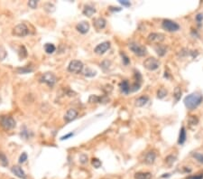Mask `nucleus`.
Here are the masks:
<instances>
[{
  "instance_id": "36",
  "label": "nucleus",
  "mask_w": 203,
  "mask_h": 179,
  "mask_svg": "<svg viewBox=\"0 0 203 179\" xmlns=\"http://www.w3.org/2000/svg\"><path fill=\"white\" fill-rule=\"evenodd\" d=\"M27 157H27V154L26 152L22 153V155L20 156V158H19V163H20V164L25 163L27 160Z\"/></svg>"
},
{
  "instance_id": "16",
  "label": "nucleus",
  "mask_w": 203,
  "mask_h": 179,
  "mask_svg": "<svg viewBox=\"0 0 203 179\" xmlns=\"http://www.w3.org/2000/svg\"><path fill=\"white\" fill-rule=\"evenodd\" d=\"M187 138V132H186V128L185 127H181V128L180 129V133H179V138H178V144L179 145H183L186 141Z\"/></svg>"
},
{
  "instance_id": "25",
  "label": "nucleus",
  "mask_w": 203,
  "mask_h": 179,
  "mask_svg": "<svg viewBox=\"0 0 203 179\" xmlns=\"http://www.w3.org/2000/svg\"><path fill=\"white\" fill-rule=\"evenodd\" d=\"M0 165L4 167L8 165V159H7L6 156L2 152H0Z\"/></svg>"
},
{
  "instance_id": "6",
  "label": "nucleus",
  "mask_w": 203,
  "mask_h": 179,
  "mask_svg": "<svg viewBox=\"0 0 203 179\" xmlns=\"http://www.w3.org/2000/svg\"><path fill=\"white\" fill-rule=\"evenodd\" d=\"M83 67H84V65H83L82 62L79 61V60H73L70 63V64L68 66V71L72 73H80L82 71Z\"/></svg>"
},
{
  "instance_id": "20",
  "label": "nucleus",
  "mask_w": 203,
  "mask_h": 179,
  "mask_svg": "<svg viewBox=\"0 0 203 179\" xmlns=\"http://www.w3.org/2000/svg\"><path fill=\"white\" fill-rule=\"evenodd\" d=\"M151 177L152 174L149 172H138L135 175V179H150Z\"/></svg>"
},
{
  "instance_id": "1",
  "label": "nucleus",
  "mask_w": 203,
  "mask_h": 179,
  "mask_svg": "<svg viewBox=\"0 0 203 179\" xmlns=\"http://www.w3.org/2000/svg\"><path fill=\"white\" fill-rule=\"evenodd\" d=\"M203 101V96L201 93L198 92H193L190 93L188 96H186L184 98V105L185 107L189 110H195L197 107H199L201 102Z\"/></svg>"
},
{
  "instance_id": "3",
  "label": "nucleus",
  "mask_w": 203,
  "mask_h": 179,
  "mask_svg": "<svg viewBox=\"0 0 203 179\" xmlns=\"http://www.w3.org/2000/svg\"><path fill=\"white\" fill-rule=\"evenodd\" d=\"M0 125L6 129L10 130L15 127V120L11 116H1L0 117Z\"/></svg>"
},
{
  "instance_id": "34",
  "label": "nucleus",
  "mask_w": 203,
  "mask_h": 179,
  "mask_svg": "<svg viewBox=\"0 0 203 179\" xmlns=\"http://www.w3.org/2000/svg\"><path fill=\"white\" fill-rule=\"evenodd\" d=\"M6 55H7V54H6V49L3 46L0 45V61H3L4 59H6Z\"/></svg>"
},
{
  "instance_id": "14",
  "label": "nucleus",
  "mask_w": 203,
  "mask_h": 179,
  "mask_svg": "<svg viewBox=\"0 0 203 179\" xmlns=\"http://www.w3.org/2000/svg\"><path fill=\"white\" fill-rule=\"evenodd\" d=\"M155 158H156V154H155V152L151 150V151L146 153V155H145V164H147V165H152V164L154 163Z\"/></svg>"
},
{
  "instance_id": "5",
  "label": "nucleus",
  "mask_w": 203,
  "mask_h": 179,
  "mask_svg": "<svg viewBox=\"0 0 203 179\" xmlns=\"http://www.w3.org/2000/svg\"><path fill=\"white\" fill-rule=\"evenodd\" d=\"M143 64L145 68L149 71H155L160 67V62L154 57H149L147 59H145Z\"/></svg>"
},
{
  "instance_id": "27",
  "label": "nucleus",
  "mask_w": 203,
  "mask_h": 179,
  "mask_svg": "<svg viewBox=\"0 0 203 179\" xmlns=\"http://www.w3.org/2000/svg\"><path fill=\"white\" fill-rule=\"evenodd\" d=\"M192 157H193L198 162L203 164V154L199 153V152H194V153H192Z\"/></svg>"
},
{
  "instance_id": "39",
  "label": "nucleus",
  "mask_w": 203,
  "mask_h": 179,
  "mask_svg": "<svg viewBox=\"0 0 203 179\" xmlns=\"http://www.w3.org/2000/svg\"><path fill=\"white\" fill-rule=\"evenodd\" d=\"M80 161L82 164H86L88 162V157L85 155V154H82L81 157H80Z\"/></svg>"
},
{
  "instance_id": "35",
  "label": "nucleus",
  "mask_w": 203,
  "mask_h": 179,
  "mask_svg": "<svg viewBox=\"0 0 203 179\" xmlns=\"http://www.w3.org/2000/svg\"><path fill=\"white\" fill-rule=\"evenodd\" d=\"M91 163H92V165L96 167V168H98L101 166V161L98 158H92L91 160Z\"/></svg>"
},
{
  "instance_id": "41",
  "label": "nucleus",
  "mask_w": 203,
  "mask_h": 179,
  "mask_svg": "<svg viewBox=\"0 0 203 179\" xmlns=\"http://www.w3.org/2000/svg\"><path fill=\"white\" fill-rule=\"evenodd\" d=\"M120 4H121L122 6H131V3H130V1H127V0H119L118 1Z\"/></svg>"
},
{
  "instance_id": "26",
  "label": "nucleus",
  "mask_w": 203,
  "mask_h": 179,
  "mask_svg": "<svg viewBox=\"0 0 203 179\" xmlns=\"http://www.w3.org/2000/svg\"><path fill=\"white\" fill-rule=\"evenodd\" d=\"M102 101V98L97 95H90L89 98V102L90 103H99Z\"/></svg>"
},
{
  "instance_id": "12",
  "label": "nucleus",
  "mask_w": 203,
  "mask_h": 179,
  "mask_svg": "<svg viewBox=\"0 0 203 179\" xmlns=\"http://www.w3.org/2000/svg\"><path fill=\"white\" fill-rule=\"evenodd\" d=\"M93 25H94L95 28L97 30H101V29H104L107 26V20L103 17H98L97 19H95L94 22H93Z\"/></svg>"
},
{
  "instance_id": "4",
  "label": "nucleus",
  "mask_w": 203,
  "mask_h": 179,
  "mask_svg": "<svg viewBox=\"0 0 203 179\" xmlns=\"http://www.w3.org/2000/svg\"><path fill=\"white\" fill-rule=\"evenodd\" d=\"M162 26L164 30H166L167 32H171V33L177 32L180 30V25L170 19H164L162 21Z\"/></svg>"
},
{
  "instance_id": "19",
  "label": "nucleus",
  "mask_w": 203,
  "mask_h": 179,
  "mask_svg": "<svg viewBox=\"0 0 203 179\" xmlns=\"http://www.w3.org/2000/svg\"><path fill=\"white\" fill-rule=\"evenodd\" d=\"M119 87H120V90L123 93L128 94L130 92V84L128 83V81L125 80V81L121 82V83L119 84Z\"/></svg>"
},
{
  "instance_id": "18",
  "label": "nucleus",
  "mask_w": 203,
  "mask_h": 179,
  "mask_svg": "<svg viewBox=\"0 0 203 179\" xmlns=\"http://www.w3.org/2000/svg\"><path fill=\"white\" fill-rule=\"evenodd\" d=\"M95 13H96L95 7L94 6H90V5H87V6H85L84 8H83V14H85L86 16H88V17L92 16Z\"/></svg>"
},
{
  "instance_id": "30",
  "label": "nucleus",
  "mask_w": 203,
  "mask_h": 179,
  "mask_svg": "<svg viewBox=\"0 0 203 179\" xmlns=\"http://www.w3.org/2000/svg\"><path fill=\"white\" fill-rule=\"evenodd\" d=\"M44 9H45V11L48 12V13H53V12H54V10H55V6H54L53 4H51V3H46V4L44 5Z\"/></svg>"
},
{
  "instance_id": "37",
  "label": "nucleus",
  "mask_w": 203,
  "mask_h": 179,
  "mask_svg": "<svg viewBox=\"0 0 203 179\" xmlns=\"http://www.w3.org/2000/svg\"><path fill=\"white\" fill-rule=\"evenodd\" d=\"M37 4H38V2H37L36 0H31V1H29V2H28V6H29L31 8H33V9L36 8Z\"/></svg>"
},
{
  "instance_id": "45",
  "label": "nucleus",
  "mask_w": 203,
  "mask_h": 179,
  "mask_svg": "<svg viewBox=\"0 0 203 179\" xmlns=\"http://www.w3.org/2000/svg\"><path fill=\"white\" fill-rule=\"evenodd\" d=\"M71 136H73V133H70V134H67L66 136H63L61 138V140H64V139H68L69 138H70Z\"/></svg>"
},
{
  "instance_id": "11",
  "label": "nucleus",
  "mask_w": 203,
  "mask_h": 179,
  "mask_svg": "<svg viewBox=\"0 0 203 179\" xmlns=\"http://www.w3.org/2000/svg\"><path fill=\"white\" fill-rule=\"evenodd\" d=\"M78 117V111L74 109H70L64 115V120L66 122H71Z\"/></svg>"
},
{
  "instance_id": "15",
  "label": "nucleus",
  "mask_w": 203,
  "mask_h": 179,
  "mask_svg": "<svg viewBox=\"0 0 203 179\" xmlns=\"http://www.w3.org/2000/svg\"><path fill=\"white\" fill-rule=\"evenodd\" d=\"M11 171L13 172V174H14L16 177H20V178L25 179L26 177L25 171L22 169V167H20V166H18V165H14L13 167L11 168Z\"/></svg>"
},
{
  "instance_id": "23",
  "label": "nucleus",
  "mask_w": 203,
  "mask_h": 179,
  "mask_svg": "<svg viewBox=\"0 0 203 179\" xmlns=\"http://www.w3.org/2000/svg\"><path fill=\"white\" fill-rule=\"evenodd\" d=\"M44 50L47 54L51 55V54H54L56 50V47L55 45L53 44V43H45L44 44Z\"/></svg>"
},
{
  "instance_id": "21",
  "label": "nucleus",
  "mask_w": 203,
  "mask_h": 179,
  "mask_svg": "<svg viewBox=\"0 0 203 179\" xmlns=\"http://www.w3.org/2000/svg\"><path fill=\"white\" fill-rule=\"evenodd\" d=\"M154 49H155L157 55H159V56H161V57H162V56H164L165 54L167 53V52H166V51H167L166 47L162 45V44H157V46H155Z\"/></svg>"
},
{
  "instance_id": "32",
  "label": "nucleus",
  "mask_w": 203,
  "mask_h": 179,
  "mask_svg": "<svg viewBox=\"0 0 203 179\" xmlns=\"http://www.w3.org/2000/svg\"><path fill=\"white\" fill-rule=\"evenodd\" d=\"M120 55L122 56V60H123L124 64H125V65H128V64L130 63V60H129L128 56L125 55V53H123V52H120Z\"/></svg>"
},
{
  "instance_id": "33",
  "label": "nucleus",
  "mask_w": 203,
  "mask_h": 179,
  "mask_svg": "<svg viewBox=\"0 0 203 179\" xmlns=\"http://www.w3.org/2000/svg\"><path fill=\"white\" fill-rule=\"evenodd\" d=\"M176 160V157H173V156H168L166 158H165V161H166V163L168 164V165H172L174 162H175Z\"/></svg>"
},
{
  "instance_id": "2",
  "label": "nucleus",
  "mask_w": 203,
  "mask_h": 179,
  "mask_svg": "<svg viewBox=\"0 0 203 179\" xmlns=\"http://www.w3.org/2000/svg\"><path fill=\"white\" fill-rule=\"evenodd\" d=\"M128 47H129V49H130L135 55H137V56H139V57H143V56L146 55V54H147L146 48H145L144 45H141V44H139V43H135V42L129 43Z\"/></svg>"
},
{
  "instance_id": "28",
  "label": "nucleus",
  "mask_w": 203,
  "mask_h": 179,
  "mask_svg": "<svg viewBox=\"0 0 203 179\" xmlns=\"http://www.w3.org/2000/svg\"><path fill=\"white\" fill-rule=\"evenodd\" d=\"M21 137L23 138H25V139H28V138H30L31 136H33V134L32 133H30L29 132V130H27L26 128V127L24 128V129H22L21 130Z\"/></svg>"
},
{
  "instance_id": "40",
  "label": "nucleus",
  "mask_w": 203,
  "mask_h": 179,
  "mask_svg": "<svg viewBox=\"0 0 203 179\" xmlns=\"http://www.w3.org/2000/svg\"><path fill=\"white\" fill-rule=\"evenodd\" d=\"M195 19H196V21H197V23H198V25H201V23L202 22L203 20V14H198L196 15V17H195Z\"/></svg>"
},
{
  "instance_id": "29",
  "label": "nucleus",
  "mask_w": 203,
  "mask_h": 179,
  "mask_svg": "<svg viewBox=\"0 0 203 179\" xmlns=\"http://www.w3.org/2000/svg\"><path fill=\"white\" fill-rule=\"evenodd\" d=\"M97 74V71L94 70L90 69V68H87L84 71V75L87 76V77H94Z\"/></svg>"
},
{
  "instance_id": "10",
  "label": "nucleus",
  "mask_w": 203,
  "mask_h": 179,
  "mask_svg": "<svg viewBox=\"0 0 203 179\" xmlns=\"http://www.w3.org/2000/svg\"><path fill=\"white\" fill-rule=\"evenodd\" d=\"M109 48H110V43L109 42H103L95 47L94 52L97 55H104Z\"/></svg>"
},
{
  "instance_id": "9",
  "label": "nucleus",
  "mask_w": 203,
  "mask_h": 179,
  "mask_svg": "<svg viewBox=\"0 0 203 179\" xmlns=\"http://www.w3.org/2000/svg\"><path fill=\"white\" fill-rule=\"evenodd\" d=\"M165 35L162 33H152L150 34L147 37V41L151 43H161L162 42L164 41Z\"/></svg>"
},
{
  "instance_id": "8",
  "label": "nucleus",
  "mask_w": 203,
  "mask_h": 179,
  "mask_svg": "<svg viewBox=\"0 0 203 179\" xmlns=\"http://www.w3.org/2000/svg\"><path fill=\"white\" fill-rule=\"evenodd\" d=\"M29 30L25 24H19L13 29V35L18 37H24L28 35Z\"/></svg>"
},
{
  "instance_id": "38",
  "label": "nucleus",
  "mask_w": 203,
  "mask_h": 179,
  "mask_svg": "<svg viewBox=\"0 0 203 179\" xmlns=\"http://www.w3.org/2000/svg\"><path fill=\"white\" fill-rule=\"evenodd\" d=\"M33 70L32 69H29V68H18L17 69V71L19 72V73H29V72H31Z\"/></svg>"
},
{
  "instance_id": "31",
  "label": "nucleus",
  "mask_w": 203,
  "mask_h": 179,
  "mask_svg": "<svg viewBox=\"0 0 203 179\" xmlns=\"http://www.w3.org/2000/svg\"><path fill=\"white\" fill-rule=\"evenodd\" d=\"M167 93H168V92H167L166 89L161 88V89H159L158 92H157V97H158L159 99H163L164 97L167 95Z\"/></svg>"
},
{
  "instance_id": "13",
  "label": "nucleus",
  "mask_w": 203,
  "mask_h": 179,
  "mask_svg": "<svg viewBox=\"0 0 203 179\" xmlns=\"http://www.w3.org/2000/svg\"><path fill=\"white\" fill-rule=\"evenodd\" d=\"M76 29L81 33V34H87L90 30V24L86 21H82L81 23H79L77 26H76Z\"/></svg>"
},
{
  "instance_id": "43",
  "label": "nucleus",
  "mask_w": 203,
  "mask_h": 179,
  "mask_svg": "<svg viewBox=\"0 0 203 179\" xmlns=\"http://www.w3.org/2000/svg\"><path fill=\"white\" fill-rule=\"evenodd\" d=\"M186 179H203V174L198 175V176H189Z\"/></svg>"
},
{
  "instance_id": "22",
  "label": "nucleus",
  "mask_w": 203,
  "mask_h": 179,
  "mask_svg": "<svg viewBox=\"0 0 203 179\" xmlns=\"http://www.w3.org/2000/svg\"><path fill=\"white\" fill-rule=\"evenodd\" d=\"M181 87L177 86L175 89H174V92H173V97H174V100H175V103H177L180 100H181Z\"/></svg>"
},
{
  "instance_id": "17",
  "label": "nucleus",
  "mask_w": 203,
  "mask_h": 179,
  "mask_svg": "<svg viewBox=\"0 0 203 179\" xmlns=\"http://www.w3.org/2000/svg\"><path fill=\"white\" fill-rule=\"evenodd\" d=\"M149 101V97L147 96H141L139 97L138 99H136L135 101V105L136 107L140 108V107H143L145 106L147 102Z\"/></svg>"
},
{
  "instance_id": "42",
  "label": "nucleus",
  "mask_w": 203,
  "mask_h": 179,
  "mask_svg": "<svg viewBox=\"0 0 203 179\" xmlns=\"http://www.w3.org/2000/svg\"><path fill=\"white\" fill-rule=\"evenodd\" d=\"M22 54H24V58H25V57H26V56H27V51H26V47H25V46H22V47L20 48V53H19V55H20V57H21Z\"/></svg>"
},
{
  "instance_id": "7",
  "label": "nucleus",
  "mask_w": 203,
  "mask_h": 179,
  "mask_svg": "<svg viewBox=\"0 0 203 179\" xmlns=\"http://www.w3.org/2000/svg\"><path fill=\"white\" fill-rule=\"evenodd\" d=\"M40 82L41 83H46L50 87H53L57 82V78L52 72H45L42 75V77L40 78Z\"/></svg>"
},
{
  "instance_id": "44",
  "label": "nucleus",
  "mask_w": 203,
  "mask_h": 179,
  "mask_svg": "<svg viewBox=\"0 0 203 179\" xmlns=\"http://www.w3.org/2000/svg\"><path fill=\"white\" fill-rule=\"evenodd\" d=\"M109 10L110 11H116V12H118V11H121V8L120 7H113V6H110V8H109Z\"/></svg>"
},
{
  "instance_id": "24",
  "label": "nucleus",
  "mask_w": 203,
  "mask_h": 179,
  "mask_svg": "<svg viewBox=\"0 0 203 179\" xmlns=\"http://www.w3.org/2000/svg\"><path fill=\"white\" fill-rule=\"evenodd\" d=\"M188 123H189V127H193V126L195 127L199 123V119L197 118V116H194V115L189 116V119H188Z\"/></svg>"
}]
</instances>
